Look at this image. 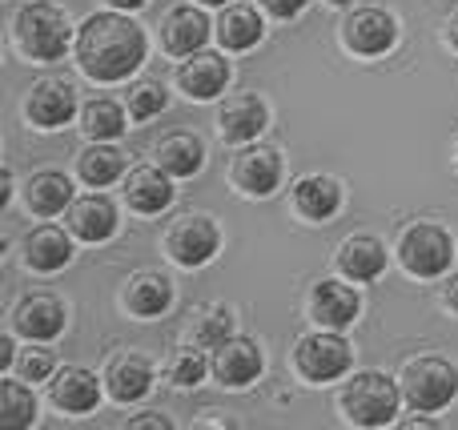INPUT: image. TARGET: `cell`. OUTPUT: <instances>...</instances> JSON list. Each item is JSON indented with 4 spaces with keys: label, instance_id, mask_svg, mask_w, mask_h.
Segmentation results:
<instances>
[{
    "label": "cell",
    "instance_id": "cell-39",
    "mask_svg": "<svg viewBox=\"0 0 458 430\" xmlns=\"http://www.w3.org/2000/svg\"><path fill=\"white\" fill-rule=\"evenodd\" d=\"M446 45H451L454 53H458V13L451 16V21H446Z\"/></svg>",
    "mask_w": 458,
    "mask_h": 430
},
{
    "label": "cell",
    "instance_id": "cell-21",
    "mask_svg": "<svg viewBox=\"0 0 458 430\" xmlns=\"http://www.w3.org/2000/svg\"><path fill=\"white\" fill-rule=\"evenodd\" d=\"M334 262H338L342 278L374 282V278H382V274H386V246H382L374 233H354V238H346L338 246Z\"/></svg>",
    "mask_w": 458,
    "mask_h": 430
},
{
    "label": "cell",
    "instance_id": "cell-11",
    "mask_svg": "<svg viewBox=\"0 0 458 430\" xmlns=\"http://www.w3.org/2000/svg\"><path fill=\"white\" fill-rule=\"evenodd\" d=\"M229 181L245 198H269L282 185V153L269 149V145H250V149H242L233 157Z\"/></svg>",
    "mask_w": 458,
    "mask_h": 430
},
{
    "label": "cell",
    "instance_id": "cell-20",
    "mask_svg": "<svg viewBox=\"0 0 458 430\" xmlns=\"http://www.w3.org/2000/svg\"><path fill=\"white\" fill-rule=\"evenodd\" d=\"M101 383H97V375L85 367H64L53 375L48 394H53L56 410H64V415H89V410H97V402H101Z\"/></svg>",
    "mask_w": 458,
    "mask_h": 430
},
{
    "label": "cell",
    "instance_id": "cell-19",
    "mask_svg": "<svg viewBox=\"0 0 458 430\" xmlns=\"http://www.w3.org/2000/svg\"><path fill=\"white\" fill-rule=\"evenodd\" d=\"M209 16L201 13V8L193 4H177L165 13V21H161V45H165V53L174 56H190V53H201L209 40Z\"/></svg>",
    "mask_w": 458,
    "mask_h": 430
},
{
    "label": "cell",
    "instance_id": "cell-13",
    "mask_svg": "<svg viewBox=\"0 0 458 430\" xmlns=\"http://www.w3.org/2000/svg\"><path fill=\"white\" fill-rule=\"evenodd\" d=\"M64 322H69V310H64L61 298L29 294L13 310V334L29 338V342H53V338H61Z\"/></svg>",
    "mask_w": 458,
    "mask_h": 430
},
{
    "label": "cell",
    "instance_id": "cell-28",
    "mask_svg": "<svg viewBox=\"0 0 458 430\" xmlns=\"http://www.w3.org/2000/svg\"><path fill=\"white\" fill-rule=\"evenodd\" d=\"M77 173H81V181L85 185L105 190V185L121 181V173H125V153H121L113 141H93L89 149H81Z\"/></svg>",
    "mask_w": 458,
    "mask_h": 430
},
{
    "label": "cell",
    "instance_id": "cell-43",
    "mask_svg": "<svg viewBox=\"0 0 458 430\" xmlns=\"http://www.w3.org/2000/svg\"><path fill=\"white\" fill-rule=\"evenodd\" d=\"M454 161H458V141H454Z\"/></svg>",
    "mask_w": 458,
    "mask_h": 430
},
{
    "label": "cell",
    "instance_id": "cell-33",
    "mask_svg": "<svg viewBox=\"0 0 458 430\" xmlns=\"http://www.w3.org/2000/svg\"><path fill=\"white\" fill-rule=\"evenodd\" d=\"M169 105V93L161 80H141V85L129 89V121H153L157 113H165Z\"/></svg>",
    "mask_w": 458,
    "mask_h": 430
},
{
    "label": "cell",
    "instance_id": "cell-9",
    "mask_svg": "<svg viewBox=\"0 0 458 430\" xmlns=\"http://www.w3.org/2000/svg\"><path fill=\"white\" fill-rule=\"evenodd\" d=\"M24 117H29V125L45 129V133L69 125V121L77 117V89L61 77L37 80V85L29 89V97H24Z\"/></svg>",
    "mask_w": 458,
    "mask_h": 430
},
{
    "label": "cell",
    "instance_id": "cell-7",
    "mask_svg": "<svg viewBox=\"0 0 458 430\" xmlns=\"http://www.w3.org/2000/svg\"><path fill=\"white\" fill-rule=\"evenodd\" d=\"M217 249H222V230L209 214H185L165 230V254L185 270L214 262Z\"/></svg>",
    "mask_w": 458,
    "mask_h": 430
},
{
    "label": "cell",
    "instance_id": "cell-37",
    "mask_svg": "<svg viewBox=\"0 0 458 430\" xmlns=\"http://www.w3.org/2000/svg\"><path fill=\"white\" fill-rule=\"evenodd\" d=\"M129 426H161V430H165V426H169V418H165V415H157V410H149L145 418H129Z\"/></svg>",
    "mask_w": 458,
    "mask_h": 430
},
{
    "label": "cell",
    "instance_id": "cell-30",
    "mask_svg": "<svg viewBox=\"0 0 458 430\" xmlns=\"http://www.w3.org/2000/svg\"><path fill=\"white\" fill-rule=\"evenodd\" d=\"M32 423H37V399H32V391L24 383H16V378H4L0 383V426L21 430Z\"/></svg>",
    "mask_w": 458,
    "mask_h": 430
},
{
    "label": "cell",
    "instance_id": "cell-42",
    "mask_svg": "<svg viewBox=\"0 0 458 430\" xmlns=\"http://www.w3.org/2000/svg\"><path fill=\"white\" fill-rule=\"evenodd\" d=\"M326 4H334V8H350L354 0H326Z\"/></svg>",
    "mask_w": 458,
    "mask_h": 430
},
{
    "label": "cell",
    "instance_id": "cell-4",
    "mask_svg": "<svg viewBox=\"0 0 458 430\" xmlns=\"http://www.w3.org/2000/svg\"><path fill=\"white\" fill-rule=\"evenodd\" d=\"M398 386H403V399L411 410L435 415L458 399V367L446 358H435V354H422V358H411L403 367Z\"/></svg>",
    "mask_w": 458,
    "mask_h": 430
},
{
    "label": "cell",
    "instance_id": "cell-3",
    "mask_svg": "<svg viewBox=\"0 0 458 430\" xmlns=\"http://www.w3.org/2000/svg\"><path fill=\"white\" fill-rule=\"evenodd\" d=\"M13 37H16V48H21L29 61H61L72 45V24L61 8L45 4H24L13 21Z\"/></svg>",
    "mask_w": 458,
    "mask_h": 430
},
{
    "label": "cell",
    "instance_id": "cell-10",
    "mask_svg": "<svg viewBox=\"0 0 458 430\" xmlns=\"http://www.w3.org/2000/svg\"><path fill=\"white\" fill-rule=\"evenodd\" d=\"M261 370H266V358H261V346L253 338H225L222 346H214V358H209V375L217 378L229 391H242V386L258 383Z\"/></svg>",
    "mask_w": 458,
    "mask_h": 430
},
{
    "label": "cell",
    "instance_id": "cell-35",
    "mask_svg": "<svg viewBox=\"0 0 458 430\" xmlns=\"http://www.w3.org/2000/svg\"><path fill=\"white\" fill-rule=\"evenodd\" d=\"M310 0H261V8H266L274 21H293V16L306 13Z\"/></svg>",
    "mask_w": 458,
    "mask_h": 430
},
{
    "label": "cell",
    "instance_id": "cell-17",
    "mask_svg": "<svg viewBox=\"0 0 458 430\" xmlns=\"http://www.w3.org/2000/svg\"><path fill=\"white\" fill-rule=\"evenodd\" d=\"M105 391H109L113 402L129 407V402H141L145 394L153 391V362L137 350H125L117 358H109L105 367Z\"/></svg>",
    "mask_w": 458,
    "mask_h": 430
},
{
    "label": "cell",
    "instance_id": "cell-27",
    "mask_svg": "<svg viewBox=\"0 0 458 430\" xmlns=\"http://www.w3.org/2000/svg\"><path fill=\"white\" fill-rule=\"evenodd\" d=\"M214 29H217V40H222L225 53H245V48H253L261 40L266 24H261L253 4H225Z\"/></svg>",
    "mask_w": 458,
    "mask_h": 430
},
{
    "label": "cell",
    "instance_id": "cell-14",
    "mask_svg": "<svg viewBox=\"0 0 458 430\" xmlns=\"http://www.w3.org/2000/svg\"><path fill=\"white\" fill-rule=\"evenodd\" d=\"M269 129V105L261 101L258 93H242V97H229L217 113V133L229 145H250L258 141L261 133Z\"/></svg>",
    "mask_w": 458,
    "mask_h": 430
},
{
    "label": "cell",
    "instance_id": "cell-36",
    "mask_svg": "<svg viewBox=\"0 0 458 430\" xmlns=\"http://www.w3.org/2000/svg\"><path fill=\"white\" fill-rule=\"evenodd\" d=\"M16 367V346H13V338H0V370H13Z\"/></svg>",
    "mask_w": 458,
    "mask_h": 430
},
{
    "label": "cell",
    "instance_id": "cell-26",
    "mask_svg": "<svg viewBox=\"0 0 458 430\" xmlns=\"http://www.w3.org/2000/svg\"><path fill=\"white\" fill-rule=\"evenodd\" d=\"M174 306V282L165 278V274H137L133 282H129L125 290V310L133 314V318H161V314Z\"/></svg>",
    "mask_w": 458,
    "mask_h": 430
},
{
    "label": "cell",
    "instance_id": "cell-40",
    "mask_svg": "<svg viewBox=\"0 0 458 430\" xmlns=\"http://www.w3.org/2000/svg\"><path fill=\"white\" fill-rule=\"evenodd\" d=\"M113 8H121V13H137V8H145L149 0H109Z\"/></svg>",
    "mask_w": 458,
    "mask_h": 430
},
{
    "label": "cell",
    "instance_id": "cell-24",
    "mask_svg": "<svg viewBox=\"0 0 458 430\" xmlns=\"http://www.w3.org/2000/svg\"><path fill=\"white\" fill-rule=\"evenodd\" d=\"M293 209L306 222H330L342 209V185L326 173H310L293 185Z\"/></svg>",
    "mask_w": 458,
    "mask_h": 430
},
{
    "label": "cell",
    "instance_id": "cell-2",
    "mask_svg": "<svg viewBox=\"0 0 458 430\" xmlns=\"http://www.w3.org/2000/svg\"><path fill=\"white\" fill-rule=\"evenodd\" d=\"M403 386L398 378L382 375V370H362L354 375L338 394V410L346 415V423L354 426H390L403 407Z\"/></svg>",
    "mask_w": 458,
    "mask_h": 430
},
{
    "label": "cell",
    "instance_id": "cell-15",
    "mask_svg": "<svg viewBox=\"0 0 458 430\" xmlns=\"http://www.w3.org/2000/svg\"><path fill=\"white\" fill-rule=\"evenodd\" d=\"M177 85L190 101H217L229 85V61L222 53H190L177 69Z\"/></svg>",
    "mask_w": 458,
    "mask_h": 430
},
{
    "label": "cell",
    "instance_id": "cell-8",
    "mask_svg": "<svg viewBox=\"0 0 458 430\" xmlns=\"http://www.w3.org/2000/svg\"><path fill=\"white\" fill-rule=\"evenodd\" d=\"M398 40V21L386 8H354L342 21V45L354 56H382Z\"/></svg>",
    "mask_w": 458,
    "mask_h": 430
},
{
    "label": "cell",
    "instance_id": "cell-29",
    "mask_svg": "<svg viewBox=\"0 0 458 430\" xmlns=\"http://www.w3.org/2000/svg\"><path fill=\"white\" fill-rule=\"evenodd\" d=\"M81 129H85L89 141H117L129 129V109H121L109 97H97L81 109Z\"/></svg>",
    "mask_w": 458,
    "mask_h": 430
},
{
    "label": "cell",
    "instance_id": "cell-23",
    "mask_svg": "<svg viewBox=\"0 0 458 430\" xmlns=\"http://www.w3.org/2000/svg\"><path fill=\"white\" fill-rule=\"evenodd\" d=\"M153 165H161L169 177H193L206 165V141L198 133H169L153 145Z\"/></svg>",
    "mask_w": 458,
    "mask_h": 430
},
{
    "label": "cell",
    "instance_id": "cell-22",
    "mask_svg": "<svg viewBox=\"0 0 458 430\" xmlns=\"http://www.w3.org/2000/svg\"><path fill=\"white\" fill-rule=\"evenodd\" d=\"M72 262V233L56 230V225H40L24 238V266L32 274H56Z\"/></svg>",
    "mask_w": 458,
    "mask_h": 430
},
{
    "label": "cell",
    "instance_id": "cell-16",
    "mask_svg": "<svg viewBox=\"0 0 458 430\" xmlns=\"http://www.w3.org/2000/svg\"><path fill=\"white\" fill-rule=\"evenodd\" d=\"M64 222H69V233L81 241H89V246H101V241H109L113 233H117V206H113L105 193H85V198H72L69 214H64Z\"/></svg>",
    "mask_w": 458,
    "mask_h": 430
},
{
    "label": "cell",
    "instance_id": "cell-38",
    "mask_svg": "<svg viewBox=\"0 0 458 430\" xmlns=\"http://www.w3.org/2000/svg\"><path fill=\"white\" fill-rule=\"evenodd\" d=\"M443 302H446V310H454L458 314V278L446 286V294H443Z\"/></svg>",
    "mask_w": 458,
    "mask_h": 430
},
{
    "label": "cell",
    "instance_id": "cell-12",
    "mask_svg": "<svg viewBox=\"0 0 458 430\" xmlns=\"http://www.w3.org/2000/svg\"><path fill=\"white\" fill-rule=\"evenodd\" d=\"M362 314V298H358L354 286L338 278H322L314 290H310V318L322 330H346L358 322Z\"/></svg>",
    "mask_w": 458,
    "mask_h": 430
},
{
    "label": "cell",
    "instance_id": "cell-5",
    "mask_svg": "<svg viewBox=\"0 0 458 430\" xmlns=\"http://www.w3.org/2000/svg\"><path fill=\"white\" fill-rule=\"evenodd\" d=\"M394 254L411 278H443L454 262V238L438 222H414L403 230Z\"/></svg>",
    "mask_w": 458,
    "mask_h": 430
},
{
    "label": "cell",
    "instance_id": "cell-41",
    "mask_svg": "<svg viewBox=\"0 0 458 430\" xmlns=\"http://www.w3.org/2000/svg\"><path fill=\"white\" fill-rule=\"evenodd\" d=\"M198 4H209V8H225L229 0H198Z\"/></svg>",
    "mask_w": 458,
    "mask_h": 430
},
{
    "label": "cell",
    "instance_id": "cell-31",
    "mask_svg": "<svg viewBox=\"0 0 458 430\" xmlns=\"http://www.w3.org/2000/svg\"><path fill=\"white\" fill-rule=\"evenodd\" d=\"M169 383L177 386V391H190V386H201V378L209 375V358L201 354V346H177L174 354H169V367H165Z\"/></svg>",
    "mask_w": 458,
    "mask_h": 430
},
{
    "label": "cell",
    "instance_id": "cell-18",
    "mask_svg": "<svg viewBox=\"0 0 458 430\" xmlns=\"http://www.w3.org/2000/svg\"><path fill=\"white\" fill-rule=\"evenodd\" d=\"M121 193H125V206L133 209V214L157 217L161 209L174 206V177H169L161 165H141L125 177Z\"/></svg>",
    "mask_w": 458,
    "mask_h": 430
},
{
    "label": "cell",
    "instance_id": "cell-25",
    "mask_svg": "<svg viewBox=\"0 0 458 430\" xmlns=\"http://www.w3.org/2000/svg\"><path fill=\"white\" fill-rule=\"evenodd\" d=\"M24 206L37 217H56L72 206V181L56 169H40L24 181Z\"/></svg>",
    "mask_w": 458,
    "mask_h": 430
},
{
    "label": "cell",
    "instance_id": "cell-6",
    "mask_svg": "<svg viewBox=\"0 0 458 430\" xmlns=\"http://www.w3.org/2000/svg\"><path fill=\"white\" fill-rule=\"evenodd\" d=\"M293 367L306 383H338V378L350 375L354 367V346L342 338V330H322L314 334H301L298 346H293Z\"/></svg>",
    "mask_w": 458,
    "mask_h": 430
},
{
    "label": "cell",
    "instance_id": "cell-1",
    "mask_svg": "<svg viewBox=\"0 0 458 430\" xmlns=\"http://www.w3.org/2000/svg\"><path fill=\"white\" fill-rule=\"evenodd\" d=\"M149 40L145 29L133 24L125 13H93L77 29V64L97 85H117L129 80L145 64Z\"/></svg>",
    "mask_w": 458,
    "mask_h": 430
},
{
    "label": "cell",
    "instance_id": "cell-32",
    "mask_svg": "<svg viewBox=\"0 0 458 430\" xmlns=\"http://www.w3.org/2000/svg\"><path fill=\"white\" fill-rule=\"evenodd\" d=\"M233 310L229 306H209L206 314L198 318V330H193V342L201 346V350H214V346H222L225 338H233Z\"/></svg>",
    "mask_w": 458,
    "mask_h": 430
},
{
    "label": "cell",
    "instance_id": "cell-34",
    "mask_svg": "<svg viewBox=\"0 0 458 430\" xmlns=\"http://www.w3.org/2000/svg\"><path fill=\"white\" fill-rule=\"evenodd\" d=\"M16 375H21L24 383H48V378L56 375L53 350H45V346H29L24 354H16Z\"/></svg>",
    "mask_w": 458,
    "mask_h": 430
}]
</instances>
